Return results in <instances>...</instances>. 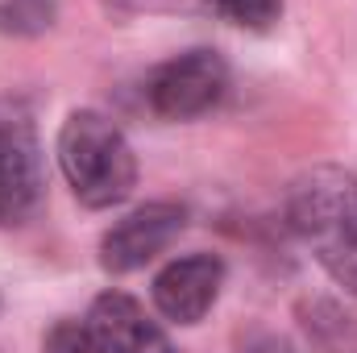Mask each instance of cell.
<instances>
[{"label":"cell","mask_w":357,"mask_h":353,"mask_svg":"<svg viewBox=\"0 0 357 353\" xmlns=\"http://www.w3.org/2000/svg\"><path fill=\"white\" fill-rule=\"evenodd\" d=\"M287 220L324 274L357 295V179L341 167H312L287 187Z\"/></svg>","instance_id":"cell-1"},{"label":"cell","mask_w":357,"mask_h":353,"mask_svg":"<svg viewBox=\"0 0 357 353\" xmlns=\"http://www.w3.org/2000/svg\"><path fill=\"white\" fill-rule=\"evenodd\" d=\"M59 167L84 208H116L137 187V154L116 121L96 108H75L59 129Z\"/></svg>","instance_id":"cell-2"},{"label":"cell","mask_w":357,"mask_h":353,"mask_svg":"<svg viewBox=\"0 0 357 353\" xmlns=\"http://www.w3.org/2000/svg\"><path fill=\"white\" fill-rule=\"evenodd\" d=\"M46 195L42 142L33 108L21 96H0V229H21Z\"/></svg>","instance_id":"cell-3"},{"label":"cell","mask_w":357,"mask_h":353,"mask_svg":"<svg viewBox=\"0 0 357 353\" xmlns=\"http://www.w3.org/2000/svg\"><path fill=\"white\" fill-rule=\"evenodd\" d=\"M225 91H229V63L216 50L195 46L150 71L146 104L162 121H195V117L212 112L225 100Z\"/></svg>","instance_id":"cell-4"},{"label":"cell","mask_w":357,"mask_h":353,"mask_svg":"<svg viewBox=\"0 0 357 353\" xmlns=\"http://www.w3.org/2000/svg\"><path fill=\"white\" fill-rule=\"evenodd\" d=\"M183 225H187V212L178 204H167V200L142 204V208L121 216L100 237V266L108 274L142 270L146 262H154L162 250H171V241L183 233Z\"/></svg>","instance_id":"cell-5"},{"label":"cell","mask_w":357,"mask_h":353,"mask_svg":"<svg viewBox=\"0 0 357 353\" xmlns=\"http://www.w3.org/2000/svg\"><path fill=\"white\" fill-rule=\"evenodd\" d=\"M225 287V262L216 254H187L154 274V303L175 324H199Z\"/></svg>","instance_id":"cell-6"},{"label":"cell","mask_w":357,"mask_h":353,"mask_svg":"<svg viewBox=\"0 0 357 353\" xmlns=\"http://www.w3.org/2000/svg\"><path fill=\"white\" fill-rule=\"evenodd\" d=\"M88 324L108 353H178L175 341L162 333V324L150 320L146 308L133 295H125V291L96 295Z\"/></svg>","instance_id":"cell-7"},{"label":"cell","mask_w":357,"mask_h":353,"mask_svg":"<svg viewBox=\"0 0 357 353\" xmlns=\"http://www.w3.org/2000/svg\"><path fill=\"white\" fill-rule=\"evenodd\" d=\"M295 320H299L312 353H357V303L354 299H333V295L299 299Z\"/></svg>","instance_id":"cell-8"},{"label":"cell","mask_w":357,"mask_h":353,"mask_svg":"<svg viewBox=\"0 0 357 353\" xmlns=\"http://www.w3.org/2000/svg\"><path fill=\"white\" fill-rule=\"evenodd\" d=\"M59 0H0V33L33 38L54 25Z\"/></svg>","instance_id":"cell-9"},{"label":"cell","mask_w":357,"mask_h":353,"mask_svg":"<svg viewBox=\"0 0 357 353\" xmlns=\"http://www.w3.org/2000/svg\"><path fill=\"white\" fill-rule=\"evenodd\" d=\"M208 8L220 21H229V25H241V29L262 33V29H270L278 21L282 0H208Z\"/></svg>","instance_id":"cell-10"},{"label":"cell","mask_w":357,"mask_h":353,"mask_svg":"<svg viewBox=\"0 0 357 353\" xmlns=\"http://www.w3.org/2000/svg\"><path fill=\"white\" fill-rule=\"evenodd\" d=\"M46 353H108L100 345V337L91 333V324L84 320H59L46 333Z\"/></svg>","instance_id":"cell-11"},{"label":"cell","mask_w":357,"mask_h":353,"mask_svg":"<svg viewBox=\"0 0 357 353\" xmlns=\"http://www.w3.org/2000/svg\"><path fill=\"white\" fill-rule=\"evenodd\" d=\"M108 13H121V17H162V13H191V8H204L208 0H100Z\"/></svg>","instance_id":"cell-12"}]
</instances>
